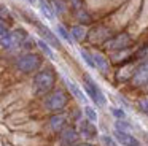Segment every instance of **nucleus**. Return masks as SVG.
<instances>
[{
    "mask_svg": "<svg viewBox=\"0 0 148 146\" xmlns=\"http://www.w3.org/2000/svg\"><path fill=\"white\" fill-rule=\"evenodd\" d=\"M112 113L115 117H118V119H124L126 117V113L123 110H118V108H112Z\"/></svg>",
    "mask_w": 148,
    "mask_h": 146,
    "instance_id": "bb28decb",
    "label": "nucleus"
},
{
    "mask_svg": "<svg viewBox=\"0 0 148 146\" xmlns=\"http://www.w3.org/2000/svg\"><path fill=\"white\" fill-rule=\"evenodd\" d=\"M70 37L73 38L75 41H81L86 37V30H84V27H81V25H73L72 30H70Z\"/></svg>",
    "mask_w": 148,
    "mask_h": 146,
    "instance_id": "dca6fc26",
    "label": "nucleus"
},
{
    "mask_svg": "<svg viewBox=\"0 0 148 146\" xmlns=\"http://www.w3.org/2000/svg\"><path fill=\"white\" fill-rule=\"evenodd\" d=\"M37 44H38V48L43 51V53L46 54V56L49 57V59H54V53L51 51V48H49V44L46 43V41H43V40H38L37 41Z\"/></svg>",
    "mask_w": 148,
    "mask_h": 146,
    "instance_id": "a211bd4d",
    "label": "nucleus"
},
{
    "mask_svg": "<svg viewBox=\"0 0 148 146\" xmlns=\"http://www.w3.org/2000/svg\"><path fill=\"white\" fill-rule=\"evenodd\" d=\"M65 122H67V116H65V114H54V116L49 119V127H51L54 132H61L65 127Z\"/></svg>",
    "mask_w": 148,
    "mask_h": 146,
    "instance_id": "ddd939ff",
    "label": "nucleus"
},
{
    "mask_svg": "<svg viewBox=\"0 0 148 146\" xmlns=\"http://www.w3.org/2000/svg\"><path fill=\"white\" fill-rule=\"evenodd\" d=\"M115 129H116V130H119V132H126V133H129V130H131L132 127H131V124H127L126 121L118 119V121L115 122Z\"/></svg>",
    "mask_w": 148,
    "mask_h": 146,
    "instance_id": "6ab92c4d",
    "label": "nucleus"
},
{
    "mask_svg": "<svg viewBox=\"0 0 148 146\" xmlns=\"http://www.w3.org/2000/svg\"><path fill=\"white\" fill-rule=\"evenodd\" d=\"M72 5H73V8H80V6H81V2H80V0H72Z\"/></svg>",
    "mask_w": 148,
    "mask_h": 146,
    "instance_id": "c756f323",
    "label": "nucleus"
},
{
    "mask_svg": "<svg viewBox=\"0 0 148 146\" xmlns=\"http://www.w3.org/2000/svg\"><path fill=\"white\" fill-rule=\"evenodd\" d=\"M147 84H148V83H147Z\"/></svg>",
    "mask_w": 148,
    "mask_h": 146,
    "instance_id": "473e14b6",
    "label": "nucleus"
},
{
    "mask_svg": "<svg viewBox=\"0 0 148 146\" xmlns=\"http://www.w3.org/2000/svg\"><path fill=\"white\" fill-rule=\"evenodd\" d=\"M78 19H80L81 22H84V24H89L91 22V16L88 14L86 11H78Z\"/></svg>",
    "mask_w": 148,
    "mask_h": 146,
    "instance_id": "393cba45",
    "label": "nucleus"
},
{
    "mask_svg": "<svg viewBox=\"0 0 148 146\" xmlns=\"http://www.w3.org/2000/svg\"><path fill=\"white\" fill-rule=\"evenodd\" d=\"M53 6H54V11L59 13V14H62V13H65V3L62 2V0H51Z\"/></svg>",
    "mask_w": 148,
    "mask_h": 146,
    "instance_id": "412c9836",
    "label": "nucleus"
},
{
    "mask_svg": "<svg viewBox=\"0 0 148 146\" xmlns=\"http://www.w3.org/2000/svg\"><path fill=\"white\" fill-rule=\"evenodd\" d=\"M67 105V95L62 91H54L45 98V106L49 111H59Z\"/></svg>",
    "mask_w": 148,
    "mask_h": 146,
    "instance_id": "39448f33",
    "label": "nucleus"
},
{
    "mask_svg": "<svg viewBox=\"0 0 148 146\" xmlns=\"http://www.w3.org/2000/svg\"><path fill=\"white\" fill-rule=\"evenodd\" d=\"M56 30H58V33L61 35V37L64 38L65 41H69V43H72V37H70V33H69V32L64 29V25H61V24H59L58 27H56Z\"/></svg>",
    "mask_w": 148,
    "mask_h": 146,
    "instance_id": "4be33fe9",
    "label": "nucleus"
},
{
    "mask_svg": "<svg viewBox=\"0 0 148 146\" xmlns=\"http://www.w3.org/2000/svg\"><path fill=\"white\" fill-rule=\"evenodd\" d=\"M148 83V60L137 67L132 73V84L134 86H143Z\"/></svg>",
    "mask_w": 148,
    "mask_h": 146,
    "instance_id": "6e6552de",
    "label": "nucleus"
},
{
    "mask_svg": "<svg viewBox=\"0 0 148 146\" xmlns=\"http://www.w3.org/2000/svg\"><path fill=\"white\" fill-rule=\"evenodd\" d=\"M83 79H84V91H86V94L92 98V102L96 105L103 106V105L107 103V100H105V95L102 94V91H100V87L94 83V79L91 78L89 75H84Z\"/></svg>",
    "mask_w": 148,
    "mask_h": 146,
    "instance_id": "20e7f679",
    "label": "nucleus"
},
{
    "mask_svg": "<svg viewBox=\"0 0 148 146\" xmlns=\"http://www.w3.org/2000/svg\"><path fill=\"white\" fill-rule=\"evenodd\" d=\"M91 57H92V62H94V68H97L102 73H107L110 70V62L100 53L94 51V53H91Z\"/></svg>",
    "mask_w": 148,
    "mask_h": 146,
    "instance_id": "9b49d317",
    "label": "nucleus"
},
{
    "mask_svg": "<svg viewBox=\"0 0 148 146\" xmlns=\"http://www.w3.org/2000/svg\"><path fill=\"white\" fill-rule=\"evenodd\" d=\"M147 57H148V44H145L143 48H140L135 53V59H147Z\"/></svg>",
    "mask_w": 148,
    "mask_h": 146,
    "instance_id": "b1692460",
    "label": "nucleus"
},
{
    "mask_svg": "<svg viewBox=\"0 0 148 146\" xmlns=\"http://www.w3.org/2000/svg\"><path fill=\"white\" fill-rule=\"evenodd\" d=\"M5 32H7V24H5L2 19H0V35H3Z\"/></svg>",
    "mask_w": 148,
    "mask_h": 146,
    "instance_id": "c85d7f7f",
    "label": "nucleus"
},
{
    "mask_svg": "<svg viewBox=\"0 0 148 146\" xmlns=\"http://www.w3.org/2000/svg\"><path fill=\"white\" fill-rule=\"evenodd\" d=\"M27 2H30V3H34V2H37V0H27Z\"/></svg>",
    "mask_w": 148,
    "mask_h": 146,
    "instance_id": "7c9ffc66",
    "label": "nucleus"
},
{
    "mask_svg": "<svg viewBox=\"0 0 148 146\" xmlns=\"http://www.w3.org/2000/svg\"><path fill=\"white\" fill-rule=\"evenodd\" d=\"M65 84H67V87L70 89V92H72V94H73L75 97L78 98V100L81 102V103H86V97H84V94L81 92V89L78 87V86L75 84V83H72L70 79H65Z\"/></svg>",
    "mask_w": 148,
    "mask_h": 146,
    "instance_id": "2eb2a0df",
    "label": "nucleus"
},
{
    "mask_svg": "<svg viewBox=\"0 0 148 146\" xmlns=\"http://www.w3.org/2000/svg\"><path fill=\"white\" fill-rule=\"evenodd\" d=\"M37 29H38V33L42 35V40H43V41H46L48 44H51V46H54V48H59V46H61V43H59V40L56 38V35L53 33V32L49 30L46 25L37 24Z\"/></svg>",
    "mask_w": 148,
    "mask_h": 146,
    "instance_id": "1a4fd4ad",
    "label": "nucleus"
},
{
    "mask_svg": "<svg viewBox=\"0 0 148 146\" xmlns=\"http://www.w3.org/2000/svg\"><path fill=\"white\" fill-rule=\"evenodd\" d=\"M26 40H27V35L24 30L5 32L3 35H0V48H3V49H13V48L19 46Z\"/></svg>",
    "mask_w": 148,
    "mask_h": 146,
    "instance_id": "f03ea898",
    "label": "nucleus"
},
{
    "mask_svg": "<svg viewBox=\"0 0 148 146\" xmlns=\"http://www.w3.org/2000/svg\"><path fill=\"white\" fill-rule=\"evenodd\" d=\"M40 63H42L40 57L37 54L29 53V54H23L21 57L16 59V68L23 73H32L40 67Z\"/></svg>",
    "mask_w": 148,
    "mask_h": 146,
    "instance_id": "7ed1b4c3",
    "label": "nucleus"
},
{
    "mask_svg": "<svg viewBox=\"0 0 148 146\" xmlns=\"http://www.w3.org/2000/svg\"><path fill=\"white\" fill-rule=\"evenodd\" d=\"M77 146H91V145H77Z\"/></svg>",
    "mask_w": 148,
    "mask_h": 146,
    "instance_id": "2f4dec72",
    "label": "nucleus"
},
{
    "mask_svg": "<svg viewBox=\"0 0 148 146\" xmlns=\"http://www.w3.org/2000/svg\"><path fill=\"white\" fill-rule=\"evenodd\" d=\"M61 138H62L64 143L72 145V143H75L78 140V132L73 129V127H64V129L61 130Z\"/></svg>",
    "mask_w": 148,
    "mask_h": 146,
    "instance_id": "4468645a",
    "label": "nucleus"
},
{
    "mask_svg": "<svg viewBox=\"0 0 148 146\" xmlns=\"http://www.w3.org/2000/svg\"><path fill=\"white\" fill-rule=\"evenodd\" d=\"M88 37H89V40L92 41V43H105V41L112 37V30L103 27V25H97V27H94L92 30L88 33Z\"/></svg>",
    "mask_w": 148,
    "mask_h": 146,
    "instance_id": "0eeeda50",
    "label": "nucleus"
},
{
    "mask_svg": "<svg viewBox=\"0 0 148 146\" xmlns=\"http://www.w3.org/2000/svg\"><path fill=\"white\" fill-rule=\"evenodd\" d=\"M80 54H81V57H83L84 62H86L91 68H94V62H92V57H91L89 51H88V49H80Z\"/></svg>",
    "mask_w": 148,
    "mask_h": 146,
    "instance_id": "aec40b11",
    "label": "nucleus"
},
{
    "mask_svg": "<svg viewBox=\"0 0 148 146\" xmlns=\"http://www.w3.org/2000/svg\"><path fill=\"white\" fill-rule=\"evenodd\" d=\"M40 11L43 13L46 19H54V10L51 8V5L46 0H40Z\"/></svg>",
    "mask_w": 148,
    "mask_h": 146,
    "instance_id": "f3484780",
    "label": "nucleus"
},
{
    "mask_svg": "<svg viewBox=\"0 0 148 146\" xmlns=\"http://www.w3.org/2000/svg\"><path fill=\"white\" fill-rule=\"evenodd\" d=\"M100 140H102V143H103L105 146H118V145H116L115 140H113L112 136H108V135H103Z\"/></svg>",
    "mask_w": 148,
    "mask_h": 146,
    "instance_id": "a878e982",
    "label": "nucleus"
},
{
    "mask_svg": "<svg viewBox=\"0 0 148 146\" xmlns=\"http://www.w3.org/2000/svg\"><path fill=\"white\" fill-rule=\"evenodd\" d=\"M115 138L118 140V143L123 145V146H140V141H138L135 136H132L131 133L115 130Z\"/></svg>",
    "mask_w": 148,
    "mask_h": 146,
    "instance_id": "9d476101",
    "label": "nucleus"
},
{
    "mask_svg": "<svg viewBox=\"0 0 148 146\" xmlns=\"http://www.w3.org/2000/svg\"><path fill=\"white\" fill-rule=\"evenodd\" d=\"M131 44V35L129 33H118L116 37H110L105 41L107 49L110 51H123Z\"/></svg>",
    "mask_w": 148,
    "mask_h": 146,
    "instance_id": "423d86ee",
    "label": "nucleus"
},
{
    "mask_svg": "<svg viewBox=\"0 0 148 146\" xmlns=\"http://www.w3.org/2000/svg\"><path fill=\"white\" fill-rule=\"evenodd\" d=\"M84 114H86V119L91 121V122L97 121V113H96V111H94L91 106H84Z\"/></svg>",
    "mask_w": 148,
    "mask_h": 146,
    "instance_id": "5701e85b",
    "label": "nucleus"
},
{
    "mask_svg": "<svg viewBox=\"0 0 148 146\" xmlns=\"http://www.w3.org/2000/svg\"><path fill=\"white\" fill-rule=\"evenodd\" d=\"M140 108H142V111H143V113H147L148 114V97H145V98H142L140 100Z\"/></svg>",
    "mask_w": 148,
    "mask_h": 146,
    "instance_id": "cd10ccee",
    "label": "nucleus"
},
{
    "mask_svg": "<svg viewBox=\"0 0 148 146\" xmlns=\"http://www.w3.org/2000/svg\"><path fill=\"white\" fill-rule=\"evenodd\" d=\"M80 132L84 138H96L97 136V129L94 127V124L88 119L80 121Z\"/></svg>",
    "mask_w": 148,
    "mask_h": 146,
    "instance_id": "f8f14e48",
    "label": "nucleus"
},
{
    "mask_svg": "<svg viewBox=\"0 0 148 146\" xmlns=\"http://www.w3.org/2000/svg\"><path fill=\"white\" fill-rule=\"evenodd\" d=\"M56 83V75L53 70L46 68L42 70L35 75L34 78V91H35L37 95H43V94H48L49 91L53 89Z\"/></svg>",
    "mask_w": 148,
    "mask_h": 146,
    "instance_id": "f257e3e1",
    "label": "nucleus"
}]
</instances>
